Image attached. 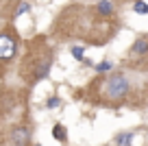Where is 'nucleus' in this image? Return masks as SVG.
<instances>
[{
  "mask_svg": "<svg viewBox=\"0 0 148 146\" xmlns=\"http://www.w3.org/2000/svg\"><path fill=\"white\" fill-rule=\"evenodd\" d=\"M129 92H131V83L124 72H116V74L105 76L100 81V87H98L102 103H120L129 96Z\"/></svg>",
  "mask_w": 148,
  "mask_h": 146,
  "instance_id": "f257e3e1",
  "label": "nucleus"
},
{
  "mask_svg": "<svg viewBox=\"0 0 148 146\" xmlns=\"http://www.w3.org/2000/svg\"><path fill=\"white\" fill-rule=\"evenodd\" d=\"M13 55H15V39L11 35H7V33H2L0 35V59L9 61V59H13Z\"/></svg>",
  "mask_w": 148,
  "mask_h": 146,
  "instance_id": "f03ea898",
  "label": "nucleus"
},
{
  "mask_svg": "<svg viewBox=\"0 0 148 146\" xmlns=\"http://www.w3.org/2000/svg\"><path fill=\"white\" fill-rule=\"evenodd\" d=\"M28 140H31V131H28L26 127H15L13 131H11V142H13V146H26Z\"/></svg>",
  "mask_w": 148,
  "mask_h": 146,
  "instance_id": "7ed1b4c3",
  "label": "nucleus"
},
{
  "mask_svg": "<svg viewBox=\"0 0 148 146\" xmlns=\"http://www.w3.org/2000/svg\"><path fill=\"white\" fill-rule=\"evenodd\" d=\"M148 52V39H137L131 46V55H146Z\"/></svg>",
  "mask_w": 148,
  "mask_h": 146,
  "instance_id": "20e7f679",
  "label": "nucleus"
},
{
  "mask_svg": "<svg viewBox=\"0 0 148 146\" xmlns=\"http://www.w3.org/2000/svg\"><path fill=\"white\" fill-rule=\"evenodd\" d=\"M96 13L98 15H111L113 13V5H111L109 0H100L96 5Z\"/></svg>",
  "mask_w": 148,
  "mask_h": 146,
  "instance_id": "39448f33",
  "label": "nucleus"
},
{
  "mask_svg": "<svg viewBox=\"0 0 148 146\" xmlns=\"http://www.w3.org/2000/svg\"><path fill=\"white\" fill-rule=\"evenodd\" d=\"M52 137L59 142H65L68 140V133H65V127L63 124H55V129H52Z\"/></svg>",
  "mask_w": 148,
  "mask_h": 146,
  "instance_id": "423d86ee",
  "label": "nucleus"
},
{
  "mask_svg": "<svg viewBox=\"0 0 148 146\" xmlns=\"http://www.w3.org/2000/svg\"><path fill=\"white\" fill-rule=\"evenodd\" d=\"M131 142H133V133H120V135H116L118 146H131Z\"/></svg>",
  "mask_w": 148,
  "mask_h": 146,
  "instance_id": "0eeeda50",
  "label": "nucleus"
},
{
  "mask_svg": "<svg viewBox=\"0 0 148 146\" xmlns=\"http://www.w3.org/2000/svg\"><path fill=\"white\" fill-rule=\"evenodd\" d=\"M133 11H135V13H139V15H148V5L144 2V0H135Z\"/></svg>",
  "mask_w": 148,
  "mask_h": 146,
  "instance_id": "6e6552de",
  "label": "nucleus"
},
{
  "mask_svg": "<svg viewBox=\"0 0 148 146\" xmlns=\"http://www.w3.org/2000/svg\"><path fill=\"white\" fill-rule=\"evenodd\" d=\"M28 9H31V5H28V2H20V7H18V11L13 13V18H20V15H22V13H26Z\"/></svg>",
  "mask_w": 148,
  "mask_h": 146,
  "instance_id": "1a4fd4ad",
  "label": "nucleus"
},
{
  "mask_svg": "<svg viewBox=\"0 0 148 146\" xmlns=\"http://www.w3.org/2000/svg\"><path fill=\"white\" fill-rule=\"evenodd\" d=\"M72 55H74V59H76V61H83V55H85V50L81 48V46H74V48H72Z\"/></svg>",
  "mask_w": 148,
  "mask_h": 146,
  "instance_id": "9d476101",
  "label": "nucleus"
},
{
  "mask_svg": "<svg viewBox=\"0 0 148 146\" xmlns=\"http://www.w3.org/2000/svg\"><path fill=\"white\" fill-rule=\"evenodd\" d=\"M94 68H96L98 72H107V70H111V63L109 61H102V63H96Z\"/></svg>",
  "mask_w": 148,
  "mask_h": 146,
  "instance_id": "9b49d317",
  "label": "nucleus"
},
{
  "mask_svg": "<svg viewBox=\"0 0 148 146\" xmlns=\"http://www.w3.org/2000/svg\"><path fill=\"white\" fill-rule=\"evenodd\" d=\"M46 105H48V107H57V105H59V98H57V96H52V98H48Z\"/></svg>",
  "mask_w": 148,
  "mask_h": 146,
  "instance_id": "f8f14e48",
  "label": "nucleus"
}]
</instances>
